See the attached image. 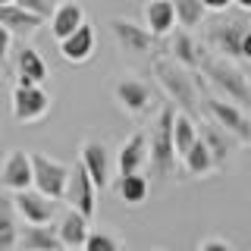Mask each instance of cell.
Segmentation results:
<instances>
[{
  "mask_svg": "<svg viewBox=\"0 0 251 251\" xmlns=\"http://www.w3.org/2000/svg\"><path fill=\"white\" fill-rule=\"evenodd\" d=\"M13 75H16V85H41L47 78V63L41 60V53L35 47L22 41V47L13 53Z\"/></svg>",
  "mask_w": 251,
  "mask_h": 251,
  "instance_id": "13",
  "label": "cell"
},
{
  "mask_svg": "<svg viewBox=\"0 0 251 251\" xmlns=\"http://www.w3.org/2000/svg\"><path fill=\"white\" fill-rule=\"evenodd\" d=\"M173 3V13H176V22L182 28H195L204 22V16H207V10H204L201 0H170Z\"/></svg>",
  "mask_w": 251,
  "mask_h": 251,
  "instance_id": "28",
  "label": "cell"
},
{
  "mask_svg": "<svg viewBox=\"0 0 251 251\" xmlns=\"http://www.w3.org/2000/svg\"><path fill=\"white\" fill-rule=\"evenodd\" d=\"M57 239H60V245L63 248H82V242H85V235H88V217H82L78 210L73 207H66L63 214H57Z\"/></svg>",
  "mask_w": 251,
  "mask_h": 251,
  "instance_id": "18",
  "label": "cell"
},
{
  "mask_svg": "<svg viewBox=\"0 0 251 251\" xmlns=\"http://www.w3.org/2000/svg\"><path fill=\"white\" fill-rule=\"evenodd\" d=\"M13 3H19L22 10H28V13H35V16H41V19H47L57 0H13Z\"/></svg>",
  "mask_w": 251,
  "mask_h": 251,
  "instance_id": "30",
  "label": "cell"
},
{
  "mask_svg": "<svg viewBox=\"0 0 251 251\" xmlns=\"http://www.w3.org/2000/svg\"><path fill=\"white\" fill-rule=\"evenodd\" d=\"M113 98L120 100V107L126 110V113H132V116L148 113L151 104H154L151 88H148L141 78H120V82L113 85Z\"/></svg>",
  "mask_w": 251,
  "mask_h": 251,
  "instance_id": "12",
  "label": "cell"
},
{
  "mask_svg": "<svg viewBox=\"0 0 251 251\" xmlns=\"http://www.w3.org/2000/svg\"><path fill=\"white\" fill-rule=\"evenodd\" d=\"M82 251H123V245L113 239L110 232H91L88 229V235H85V242H82Z\"/></svg>",
  "mask_w": 251,
  "mask_h": 251,
  "instance_id": "29",
  "label": "cell"
},
{
  "mask_svg": "<svg viewBox=\"0 0 251 251\" xmlns=\"http://www.w3.org/2000/svg\"><path fill=\"white\" fill-rule=\"evenodd\" d=\"M198 138L207 145V151H210V157H214V163H217V170L223 167L226 160H229V154H232V148L239 145L226 129H220V126L210 120V123H201L198 126Z\"/></svg>",
  "mask_w": 251,
  "mask_h": 251,
  "instance_id": "19",
  "label": "cell"
},
{
  "mask_svg": "<svg viewBox=\"0 0 251 251\" xmlns=\"http://www.w3.org/2000/svg\"><path fill=\"white\" fill-rule=\"evenodd\" d=\"M107 25H110V35H113V41H116L120 50H126V53H151L154 50V41H157V38L145 25H141V22L113 16Z\"/></svg>",
  "mask_w": 251,
  "mask_h": 251,
  "instance_id": "10",
  "label": "cell"
},
{
  "mask_svg": "<svg viewBox=\"0 0 251 251\" xmlns=\"http://www.w3.org/2000/svg\"><path fill=\"white\" fill-rule=\"evenodd\" d=\"M57 251H82V248H57Z\"/></svg>",
  "mask_w": 251,
  "mask_h": 251,
  "instance_id": "35",
  "label": "cell"
},
{
  "mask_svg": "<svg viewBox=\"0 0 251 251\" xmlns=\"http://www.w3.org/2000/svg\"><path fill=\"white\" fill-rule=\"evenodd\" d=\"M170 35H173V31H170ZM204 57H207V53H204V50H201V44L195 41L192 35H188V28H185V31H176V35L170 38V60H176L179 66H185V69H198Z\"/></svg>",
  "mask_w": 251,
  "mask_h": 251,
  "instance_id": "22",
  "label": "cell"
},
{
  "mask_svg": "<svg viewBox=\"0 0 251 251\" xmlns=\"http://www.w3.org/2000/svg\"><path fill=\"white\" fill-rule=\"evenodd\" d=\"M13 116L19 123H38L47 116L50 110V94H47L41 85H16L13 98H10Z\"/></svg>",
  "mask_w": 251,
  "mask_h": 251,
  "instance_id": "9",
  "label": "cell"
},
{
  "mask_svg": "<svg viewBox=\"0 0 251 251\" xmlns=\"http://www.w3.org/2000/svg\"><path fill=\"white\" fill-rule=\"evenodd\" d=\"M10 47H13V35H10L3 25H0V63L10 60Z\"/></svg>",
  "mask_w": 251,
  "mask_h": 251,
  "instance_id": "32",
  "label": "cell"
},
{
  "mask_svg": "<svg viewBox=\"0 0 251 251\" xmlns=\"http://www.w3.org/2000/svg\"><path fill=\"white\" fill-rule=\"evenodd\" d=\"M198 251H235L232 248V242H226V239H217V235H210V239H204Z\"/></svg>",
  "mask_w": 251,
  "mask_h": 251,
  "instance_id": "31",
  "label": "cell"
},
{
  "mask_svg": "<svg viewBox=\"0 0 251 251\" xmlns=\"http://www.w3.org/2000/svg\"><path fill=\"white\" fill-rule=\"evenodd\" d=\"M0 25L10 31L13 38L25 41V38H31L44 25V19L35 16V13H28V10H22L19 3H0Z\"/></svg>",
  "mask_w": 251,
  "mask_h": 251,
  "instance_id": "14",
  "label": "cell"
},
{
  "mask_svg": "<svg viewBox=\"0 0 251 251\" xmlns=\"http://www.w3.org/2000/svg\"><path fill=\"white\" fill-rule=\"evenodd\" d=\"M50 35L57 38H66V35H73V31L85 22V10L75 3V0H63V3H53V10H50Z\"/></svg>",
  "mask_w": 251,
  "mask_h": 251,
  "instance_id": "21",
  "label": "cell"
},
{
  "mask_svg": "<svg viewBox=\"0 0 251 251\" xmlns=\"http://www.w3.org/2000/svg\"><path fill=\"white\" fill-rule=\"evenodd\" d=\"M63 248L50 223H25L16 232V251H57Z\"/></svg>",
  "mask_w": 251,
  "mask_h": 251,
  "instance_id": "15",
  "label": "cell"
},
{
  "mask_svg": "<svg viewBox=\"0 0 251 251\" xmlns=\"http://www.w3.org/2000/svg\"><path fill=\"white\" fill-rule=\"evenodd\" d=\"M66 201V207L78 210L82 217H94V201H98V188L94 182L88 179V173H85L82 163H69V173H66V185H63V198Z\"/></svg>",
  "mask_w": 251,
  "mask_h": 251,
  "instance_id": "6",
  "label": "cell"
},
{
  "mask_svg": "<svg viewBox=\"0 0 251 251\" xmlns=\"http://www.w3.org/2000/svg\"><path fill=\"white\" fill-rule=\"evenodd\" d=\"M232 3H235V6H239V10H245V13L251 10V0H232Z\"/></svg>",
  "mask_w": 251,
  "mask_h": 251,
  "instance_id": "34",
  "label": "cell"
},
{
  "mask_svg": "<svg viewBox=\"0 0 251 251\" xmlns=\"http://www.w3.org/2000/svg\"><path fill=\"white\" fill-rule=\"evenodd\" d=\"M204 3V10L207 13H223V10H229L232 6V0H201Z\"/></svg>",
  "mask_w": 251,
  "mask_h": 251,
  "instance_id": "33",
  "label": "cell"
},
{
  "mask_svg": "<svg viewBox=\"0 0 251 251\" xmlns=\"http://www.w3.org/2000/svg\"><path fill=\"white\" fill-rule=\"evenodd\" d=\"M0 185L10 188V192H19V188L31 185V160L25 151H10L3 160V170H0Z\"/></svg>",
  "mask_w": 251,
  "mask_h": 251,
  "instance_id": "20",
  "label": "cell"
},
{
  "mask_svg": "<svg viewBox=\"0 0 251 251\" xmlns=\"http://www.w3.org/2000/svg\"><path fill=\"white\" fill-rule=\"evenodd\" d=\"M145 167H148V138H145V132H135L116 151V173L129 176V173H141Z\"/></svg>",
  "mask_w": 251,
  "mask_h": 251,
  "instance_id": "16",
  "label": "cell"
},
{
  "mask_svg": "<svg viewBox=\"0 0 251 251\" xmlns=\"http://www.w3.org/2000/svg\"><path fill=\"white\" fill-rule=\"evenodd\" d=\"M16 232H19V214L13 207V195L0 192V251H16Z\"/></svg>",
  "mask_w": 251,
  "mask_h": 251,
  "instance_id": "24",
  "label": "cell"
},
{
  "mask_svg": "<svg viewBox=\"0 0 251 251\" xmlns=\"http://www.w3.org/2000/svg\"><path fill=\"white\" fill-rule=\"evenodd\" d=\"M148 176H141V173H129V176H120L116 179V195H120V201L132 204V207H138V204L148 201Z\"/></svg>",
  "mask_w": 251,
  "mask_h": 251,
  "instance_id": "26",
  "label": "cell"
},
{
  "mask_svg": "<svg viewBox=\"0 0 251 251\" xmlns=\"http://www.w3.org/2000/svg\"><path fill=\"white\" fill-rule=\"evenodd\" d=\"M179 160H182V167L192 173V176H207V173H214V170H217L214 157H210L207 145H204L201 138H195V145L188 148V151L179 157Z\"/></svg>",
  "mask_w": 251,
  "mask_h": 251,
  "instance_id": "27",
  "label": "cell"
},
{
  "mask_svg": "<svg viewBox=\"0 0 251 251\" xmlns=\"http://www.w3.org/2000/svg\"><path fill=\"white\" fill-rule=\"evenodd\" d=\"M195 138H198V120H192L182 110L173 113V151H176V160L195 145Z\"/></svg>",
  "mask_w": 251,
  "mask_h": 251,
  "instance_id": "25",
  "label": "cell"
},
{
  "mask_svg": "<svg viewBox=\"0 0 251 251\" xmlns=\"http://www.w3.org/2000/svg\"><path fill=\"white\" fill-rule=\"evenodd\" d=\"M0 3H13V0H0Z\"/></svg>",
  "mask_w": 251,
  "mask_h": 251,
  "instance_id": "36",
  "label": "cell"
},
{
  "mask_svg": "<svg viewBox=\"0 0 251 251\" xmlns=\"http://www.w3.org/2000/svg\"><path fill=\"white\" fill-rule=\"evenodd\" d=\"M207 41L217 50V57L248 63L251 60V22L232 19V22H214L207 28Z\"/></svg>",
  "mask_w": 251,
  "mask_h": 251,
  "instance_id": "4",
  "label": "cell"
},
{
  "mask_svg": "<svg viewBox=\"0 0 251 251\" xmlns=\"http://www.w3.org/2000/svg\"><path fill=\"white\" fill-rule=\"evenodd\" d=\"M78 163L85 167V173H88V179L94 182V188H104L110 185V173H113V160H110V151L104 141L98 138H88L82 141V151H78Z\"/></svg>",
  "mask_w": 251,
  "mask_h": 251,
  "instance_id": "11",
  "label": "cell"
},
{
  "mask_svg": "<svg viewBox=\"0 0 251 251\" xmlns=\"http://www.w3.org/2000/svg\"><path fill=\"white\" fill-rule=\"evenodd\" d=\"M145 28L154 38H167L176 28V13L170 0H148L145 3Z\"/></svg>",
  "mask_w": 251,
  "mask_h": 251,
  "instance_id": "23",
  "label": "cell"
},
{
  "mask_svg": "<svg viewBox=\"0 0 251 251\" xmlns=\"http://www.w3.org/2000/svg\"><path fill=\"white\" fill-rule=\"evenodd\" d=\"M154 75H157V82H160V88L167 91V98L176 100L179 110L195 120V116H198V78L192 75V69L179 66V63L170 60V57H157L154 60Z\"/></svg>",
  "mask_w": 251,
  "mask_h": 251,
  "instance_id": "2",
  "label": "cell"
},
{
  "mask_svg": "<svg viewBox=\"0 0 251 251\" xmlns=\"http://www.w3.org/2000/svg\"><path fill=\"white\" fill-rule=\"evenodd\" d=\"M31 160V188H38L47 198H63V185H66V173H69V163H60V160H50V157L31 151L28 154Z\"/></svg>",
  "mask_w": 251,
  "mask_h": 251,
  "instance_id": "7",
  "label": "cell"
},
{
  "mask_svg": "<svg viewBox=\"0 0 251 251\" xmlns=\"http://www.w3.org/2000/svg\"><path fill=\"white\" fill-rule=\"evenodd\" d=\"M13 207L19 214V220H25V223H53L60 214V201L47 198V195H41L31 185L13 192Z\"/></svg>",
  "mask_w": 251,
  "mask_h": 251,
  "instance_id": "8",
  "label": "cell"
},
{
  "mask_svg": "<svg viewBox=\"0 0 251 251\" xmlns=\"http://www.w3.org/2000/svg\"><path fill=\"white\" fill-rule=\"evenodd\" d=\"M173 107H163L151 123L148 132V163H151L154 176H170L176 170V151H173Z\"/></svg>",
  "mask_w": 251,
  "mask_h": 251,
  "instance_id": "3",
  "label": "cell"
},
{
  "mask_svg": "<svg viewBox=\"0 0 251 251\" xmlns=\"http://www.w3.org/2000/svg\"><path fill=\"white\" fill-rule=\"evenodd\" d=\"M60 57L66 60V63H88L91 60V53H94V28L88 25V22H82L73 35H66V38H60Z\"/></svg>",
  "mask_w": 251,
  "mask_h": 251,
  "instance_id": "17",
  "label": "cell"
},
{
  "mask_svg": "<svg viewBox=\"0 0 251 251\" xmlns=\"http://www.w3.org/2000/svg\"><path fill=\"white\" fill-rule=\"evenodd\" d=\"M204 110L214 120L220 129H226L229 135L239 141V145H251V120L245 116V107L232 104V100H223L217 94H207L204 98Z\"/></svg>",
  "mask_w": 251,
  "mask_h": 251,
  "instance_id": "5",
  "label": "cell"
},
{
  "mask_svg": "<svg viewBox=\"0 0 251 251\" xmlns=\"http://www.w3.org/2000/svg\"><path fill=\"white\" fill-rule=\"evenodd\" d=\"M201 73H204V85L214 88L217 98L232 100V104H239V107H245L251 100L248 73L242 69V63L226 60V57H204L201 60Z\"/></svg>",
  "mask_w": 251,
  "mask_h": 251,
  "instance_id": "1",
  "label": "cell"
}]
</instances>
